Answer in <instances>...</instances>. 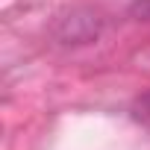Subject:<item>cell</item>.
I'll return each mask as SVG.
<instances>
[{
  "label": "cell",
  "instance_id": "2",
  "mask_svg": "<svg viewBox=\"0 0 150 150\" xmlns=\"http://www.w3.org/2000/svg\"><path fill=\"white\" fill-rule=\"evenodd\" d=\"M132 118L144 127H150V91H144L141 97H135L132 103Z\"/></svg>",
  "mask_w": 150,
  "mask_h": 150
},
{
  "label": "cell",
  "instance_id": "1",
  "mask_svg": "<svg viewBox=\"0 0 150 150\" xmlns=\"http://www.w3.org/2000/svg\"><path fill=\"white\" fill-rule=\"evenodd\" d=\"M100 27H103V21L94 12H71L59 21L56 38L62 44H86L100 35Z\"/></svg>",
  "mask_w": 150,
  "mask_h": 150
},
{
  "label": "cell",
  "instance_id": "3",
  "mask_svg": "<svg viewBox=\"0 0 150 150\" xmlns=\"http://www.w3.org/2000/svg\"><path fill=\"white\" fill-rule=\"evenodd\" d=\"M129 12L138 15V18H150V0H135V3L129 6Z\"/></svg>",
  "mask_w": 150,
  "mask_h": 150
}]
</instances>
